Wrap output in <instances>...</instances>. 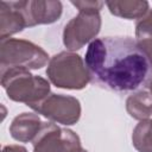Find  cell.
<instances>
[{
	"instance_id": "1",
	"label": "cell",
	"mask_w": 152,
	"mask_h": 152,
	"mask_svg": "<svg viewBox=\"0 0 152 152\" xmlns=\"http://www.w3.org/2000/svg\"><path fill=\"white\" fill-rule=\"evenodd\" d=\"M84 63L91 83L115 93L141 90L152 77V63L131 37L95 38L87 48Z\"/></svg>"
},
{
	"instance_id": "2",
	"label": "cell",
	"mask_w": 152,
	"mask_h": 152,
	"mask_svg": "<svg viewBox=\"0 0 152 152\" xmlns=\"http://www.w3.org/2000/svg\"><path fill=\"white\" fill-rule=\"evenodd\" d=\"M1 87L10 100L31 107L50 94L48 80L32 75L30 70L19 68L1 69Z\"/></svg>"
},
{
	"instance_id": "3",
	"label": "cell",
	"mask_w": 152,
	"mask_h": 152,
	"mask_svg": "<svg viewBox=\"0 0 152 152\" xmlns=\"http://www.w3.org/2000/svg\"><path fill=\"white\" fill-rule=\"evenodd\" d=\"M50 82L62 89L81 90L90 82V76L82 57L71 51H62L52 56L46 68Z\"/></svg>"
},
{
	"instance_id": "4",
	"label": "cell",
	"mask_w": 152,
	"mask_h": 152,
	"mask_svg": "<svg viewBox=\"0 0 152 152\" xmlns=\"http://www.w3.org/2000/svg\"><path fill=\"white\" fill-rule=\"evenodd\" d=\"M49 61L48 52L30 40L7 38L0 43V69L36 70L45 66Z\"/></svg>"
},
{
	"instance_id": "5",
	"label": "cell",
	"mask_w": 152,
	"mask_h": 152,
	"mask_svg": "<svg viewBox=\"0 0 152 152\" xmlns=\"http://www.w3.org/2000/svg\"><path fill=\"white\" fill-rule=\"evenodd\" d=\"M33 152H81L80 137L71 129L62 128L53 122H43L32 141Z\"/></svg>"
},
{
	"instance_id": "6",
	"label": "cell",
	"mask_w": 152,
	"mask_h": 152,
	"mask_svg": "<svg viewBox=\"0 0 152 152\" xmlns=\"http://www.w3.org/2000/svg\"><path fill=\"white\" fill-rule=\"evenodd\" d=\"M37 114H42L51 122L64 126L75 125L81 118V103L70 95L49 94L38 103L31 106Z\"/></svg>"
},
{
	"instance_id": "7",
	"label": "cell",
	"mask_w": 152,
	"mask_h": 152,
	"mask_svg": "<svg viewBox=\"0 0 152 152\" xmlns=\"http://www.w3.org/2000/svg\"><path fill=\"white\" fill-rule=\"evenodd\" d=\"M100 30L101 15L99 12H78L64 26L63 44L71 52L80 50L93 42Z\"/></svg>"
},
{
	"instance_id": "8",
	"label": "cell",
	"mask_w": 152,
	"mask_h": 152,
	"mask_svg": "<svg viewBox=\"0 0 152 152\" xmlns=\"http://www.w3.org/2000/svg\"><path fill=\"white\" fill-rule=\"evenodd\" d=\"M17 5L27 27L52 24L61 18L63 12V5L58 0H19Z\"/></svg>"
},
{
	"instance_id": "9",
	"label": "cell",
	"mask_w": 152,
	"mask_h": 152,
	"mask_svg": "<svg viewBox=\"0 0 152 152\" xmlns=\"http://www.w3.org/2000/svg\"><path fill=\"white\" fill-rule=\"evenodd\" d=\"M26 25V20L17 5V1L0 2V39L11 38V36L21 32Z\"/></svg>"
},
{
	"instance_id": "10",
	"label": "cell",
	"mask_w": 152,
	"mask_h": 152,
	"mask_svg": "<svg viewBox=\"0 0 152 152\" xmlns=\"http://www.w3.org/2000/svg\"><path fill=\"white\" fill-rule=\"evenodd\" d=\"M43 122L38 114L24 112L17 115L10 125L11 137L19 142H32Z\"/></svg>"
},
{
	"instance_id": "11",
	"label": "cell",
	"mask_w": 152,
	"mask_h": 152,
	"mask_svg": "<svg viewBox=\"0 0 152 152\" xmlns=\"http://www.w3.org/2000/svg\"><path fill=\"white\" fill-rule=\"evenodd\" d=\"M104 5L109 12L124 19H141L150 11L148 2L145 0H112L106 1Z\"/></svg>"
},
{
	"instance_id": "12",
	"label": "cell",
	"mask_w": 152,
	"mask_h": 152,
	"mask_svg": "<svg viewBox=\"0 0 152 152\" xmlns=\"http://www.w3.org/2000/svg\"><path fill=\"white\" fill-rule=\"evenodd\" d=\"M126 110L135 120L150 119L152 115V94L144 89L132 93L126 100Z\"/></svg>"
},
{
	"instance_id": "13",
	"label": "cell",
	"mask_w": 152,
	"mask_h": 152,
	"mask_svg": "<svg viewBox=\"0 0 152 152\" xmlns=\"http://www.w3.org/2000/svg\"><path fill=\"white\" fill-rule=\"evenodd\" d=\"M135 42L152 63V10L135 24Z\"/></svg>"
},
{
	"instance_id": "14",
	"label": "cell",
	"mask_w": 152,
	"mask_h": 152,
	"mask_svg": "<svg viewBox=\"0 0 152 152\" xmlns=\"http://www.w3.org/2000/svg\"><path fill=\"white\" fill-rule=\"evenodd\" d=\"M132 144L138 152H152V119L139 121L132 133Z\"/></svg>"
},
{
	"instance_id": "15",
	"label": "cell",
	"mask_w": 152,
	"mask_h": 152,
	"mask_svg": "<svg viewBox=\"0 0 152 152\" xmlns=\"http://www.w3.org/2000/svg\"><path fill=\"white\" fill-rule=\"evenodd\" d=\"M71 5H74L78 12H99L101 11L102 6L104 5V1H97V0H81V1H70Z\"/></svg>"
},
{
	"instance_id": "16",
	"label": "cell",
	"mask_w": 152,
	"mask_h": 152,
	"mask_svg": "<svg viewBox=\"0 0 152 152\" xmlns=\"http://www.w3.org/2000/svg\"><path fill=\"white\" fill-rule=\"evenodd\" d=\"M1 152H27V150L20 145H6L2 147Z\"/></svg>"
},
{
	"instance_id": "17",
	"label": "cell",
	"mask_w": 152,
	"mask_h": 152,
	"mask_svg": "<svg viewBox=\"0 0 152 152\" xmlns=\"http://www.w3.org/2000/svg\"><path fill=\"white\" fill-rule=\"evenodd\" d=\"M148 90H150V93L152 94V77H151V80H150V83H148Z\"/></svg>"
},
{
	"instance_id": "18",
	"label": "cell",
	"mask_w": 152,
	"mask_h": 152,
	"mask_svg": "<svg viewBox=\"0 0 152 152\" xmlns=\"http://www.w3.org/2000/svg\"><path fill=\"white\" fill-rule=\"evenodd\" d=\"M81 152H88V151H87V150H84V148H83V150H82V151H81Z\"/></svg>"
}]
</instances>
